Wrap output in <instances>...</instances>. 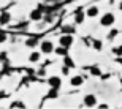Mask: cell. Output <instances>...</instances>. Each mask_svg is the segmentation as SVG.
<instances>
[{"label": "cell", "mask_w": 122, "mask_h": 109, "mask_svg": "<svg viewBox=\"0 0 122 109\" xmlns=\"http://www.w3.org/2000/svg\"><path fill=\"white\" fill-rule=\"evenodd\" d=\"M40 51L41 54H51V52H54V43L51 40H45L40 43Z\"/></svg>", "instance_id": "obj_1"}, {"label": "cell", "mask_w": 122, "mask_h": 109, "mask_svg": "<svg viewBox=\"0 0 122 109\" xmlns=\"http://www.w3.org/2000/svg\"><path fill=\"white\" fill-rule=\"evenodd\" d=\"M114 22H116V16L113 13H106V14H103V18H100V24L103 27H111Z\"/></svg>", "instance_id": "obj_2"}, {"label": "cell", "mask_w": 122, "mask_h": 109, "mask_svg": "<svg viewBox=\"0 0 122 109\" xmlns=\"http://www.w3.org/2000/svg\"><path fill=\"white\" fill-rule=\"evenodd\" d=\"M84 106H87V108L97 106V96H95L94 93H87V95L84 96Z\"/></svg>", "instance_id": "obj_3"}, {"label": "cell", "mask_w": 122, "mask_h": 109, "mask_svg": "<svg viewBox=\"0 0 122 109\" xmlns=\"http://www.w3.org/2000/svg\"><path fill=\"white\" fill-rule=\"evenodd\" d=\"M71 43H73V36L71 35H63V36H60V40H59V44L63 46V47H67V49L71 46Z\"/></svg>", "instance_id": "obj_4"}, {"label": "cell", "mask_w": 122, "mask_h": 109, "mask_svg": "<svg viewBox=\"0 0 122 109\" xmlns=\"http://www.w3.org/2000/svg\"><path fill=\"white\" fill-rule=\"evenodd\" d=\"M30 19L35 21V22L41 21V19H43V11H41V8H36V9H33V11H30Z\"/></svg>", "instance_id": "obj_5"}, {"label": "cell", "mask_w": 122, "mask_h": 109, "mask_svg": "<svg viewBox=\"0 0 122 109\" xmlns=\"http://www.w3.org/2000/svg\"><path fill=\"white\" fill-rule=\"evenodd\" d=\"M86 16L87 18H97L98 16V6H95V5H91L86 11Z\"/></svg>", "instance_id": "obj_6"}, {"label": "cell", "mask_w": 122, "mask_h": 109, "mask_svg": "<svg viewBox=\"0 0 122 109\" xmlns=\"http://www.w3.org/2000/svg\"><path fill=\"white\" fill-rule=\"evenodd\" d=\"M10 21H11V14L8 11H3L0 14V25H6V24H10Z\"/></svg>", "instance_id": "obj_7"}, {"label": "cell", "mask_w": 122, "mask_h": 109, "mask_svg": "<svg viewBox=\"0 0 122 109\" xmlns=\"http://www.w3.org/2000/svg\"><path fill=\"white\" fill-rule=\"evenodd\" d=\"M82 82H84V77L82 76H73L70 84H71L73 87H79V85H82Z\"/></svg>", "instance_id": "obj_8"}, {"label": "cell", "mask_w": 122, "mask_h": 109, "mask_svg": "<svg viewBox=\"0 0 122 109\" xmlns=\"http://www.w3.org/2000/svg\"><path fill=\"white\" fill-rule=\"evenodd\" d=\"M48 82H49V85L52 87V89H56V90H57V89L60 87V77H57V76L51 77V79H49Z\"/></svg>", "instance_id": "obj_9"}, {"label": "cell", "mask_w": 122, "mask_h": 109, "mask_svg": "<svg viewBox=\"0 0 122 109\" xmlns=\"http://www.w3.org/2000/svg\"><path fill=\"white\" fill-rule=\"evenodd\" d=\"M41 60V55L40 52H36V51H33L30 55H29V62H32V63H36V62H40Z\"/></svg>", "instance_id": "obj_10"}, {"label": "cell", "mask_w": 122, "mask_h": 109, "mask_svg": "<svg viewBox=\"0 0 122 109\" xmlns=\"http://www.w3.org/2000/svg\"><path fill=\"white\" fill-rule=\"evenodd\" d=\"M84 18H86V14L82 13V11H78V13L75 14V22L76 24H82L84 22Z\"/></svg>", "instance_id": "obj_11"}, {"label": "cell", "mask_w": 122, "mask_h": 109, "mask_svg": "<svg viewBox=\"0 0 122 109\" xmlns=\"http://www.w3.org/2000/svg\"><path fill=\"white\" fill-rule=\"evenodd\" d=\"M36 44H38V40H36V38H27V40H25V46H27V47H35Z\"/></svg>", "instance_id": "obj_12"}, {"label": "cell", "mask_w": 122, "mask_h": 109, "mask_svg": "<svg viewBox=\"0 0 122 109\" xmlns=\"http://www.w3.org/2000/svg\"><path fill=\"white\" fill-rule=\"evenodd\" d=\"M54 52H56V54H59V55H63V54L67 55V47H63V46H60V47H57V49L54 47Z\"/></svg>", "instance_id": "obj_13"}, {"label": "cell", "mask_w": 122, "mask_h": 109, "mask_svg": "<svg viewBox=\"0 0 122 109\" xmlns=\"http://www.w3.org/2000/svg\"><path fill=\"white\" fill-rule=\"evenodd\" d=\"M10 108H25V104H24L22 101H13L10 104Z\"/></svg>", "instance_id": "obj_14"}, {"label": "cell", "mask_w": 122, "mask_h": 109, "mask_svg": "<svg viewBox=\"0 0 122 109\" xmlns=\"http://www.w3.org/2000/svg\"><path fill=\"white\" fill-rule=\"evenodd\" d=\"M91 74H92V76H100L102 71L98 70V66H92V68H91Z\"/></svg>", "instance_id": "obj_15"}, {"label": "cell", "mask_w": 122, "mask_h": 109, "mask_svg": "<svg viewBox=\"0 0 122 109\" xmlns=\"http://www.w3.org/2000/svg\"><path fill=\"white\" fill-rule=\"evenodd\" d=\"M94 47H95V49H102V41H94Z\"/></svg>", "instance_id": "obj_16"}, {"label": "cell", "mask_w": 122, "mask_h": 109, "mask_svg": "<svg viewBox=\"0 0 122 109\" xmlns=\"http://www.w3.org/2000/svg\"><path fill=\"white\" fill-rule=\"evenodd\" d=\"M5 40H6V33H5V32H2V30H0V43H3Z\"/></svg>", "instance_id": "obj_17"}, {"label": "cell", "mask_w": 122, "mask_h": 109, "mask_svg": "<svg viewBox=\"0 0 122 109\" xmlns=\"http://www.w3.org/2000/svg\"><path fill=\"white\" fill-rule=\"evenodd\" d=\"M68 73H70V68H68V66H62V74H65V76H67Z\"/></svg>", "instance_id": "obj_18"}, {"label": "cell", "mask_w": 122, "mask_h": 109, "mask_svg": "<svg viewBox=\"0 0 122 109\" xmlns=\"http://www.w3.org/2000/svg\"><path fill=\"white\" fill-rule=\"evenodd\" d=\"M114 54H116V55H122V46L117 47V49H114Z\"/></svg>", "instance_id": "obj_19"}, {"label": "cell", "mask_w": 122, "mask_h": 109, "mask_svg": "<svg viewBox=\"0 0 122 109\" xmlns=\"http://www.w3.org/2000/svg\"><path fill=\"white\" fill-rule=\"evenodd\" d=\"M43 18H45L46 22H52V16H51V14H48V16H43Z\"/></svg>", "instance_id": "obj_20"}, {"label": "cell", "mask_w": 122, "mask_h": 109, "mask_svg": "<svg viewBox=\"0 0 122 109\" xmlns=\"http://www.w3.org/2000/svg\"><path fill=\"white\" fill-rule=\"evenodd\" d=\"M98 108H100V109H106V108H109V106L106 104V103H102V104H100Z\"/></svg>", "instance_id": "obj_21"}, {"label": "cell", "mask_w": 122, "mask_h": 109, "mask_svg": "<svg viewBox=\"0 0 122 109\" xmlns=\"http://www.w3.org/2000/svg\"><path fill=\"white\" fill-rule=\"evenodd\" d=\"M38 74H40V76H45V74H46V70H45V68L40 70V71H38Z\"/></svg>", "instance_id": "obj_22"}, {"label": "cell", "mask_w": 122, "mask_h": 109, "mask_svg": "<svg viewBox=\"0 0 122 109\" xmlns=\"http://www.w3.org/2000/svg\"><path fill=\"white\" fill-rule=\"evenodd\" d=\"M5 57H6V52H2L0 54V60H5Z\"/></svg>", "instance_id": "obj_23"}, {"label": "cell", "mask_w": 122, "mask_h": 109, "mask_svg": "<svg viewBox=\"0 0 122 109\" xmlns=\"http://www.w3.org/2000/svg\"><path fill=\"white\" fill-rule=\"evenodd\" d=\"M119 9H122V2H121V5H119Z\"/></svg>", "instance_id": "obj_24"}, {"label": "cell", "mask_w": 122, "mask_h": 109, "mask_svg": "<svg viewBox=\"0 0 122 109\" xmlns=\"http://www.w3.org/2000/svg\"><path fill=\"white\" fill-rule=\"evenodd\" d=\"M46 2H54V0H46Z\"/></svg>", "instance_id": "obj_25"}]
</instances>
